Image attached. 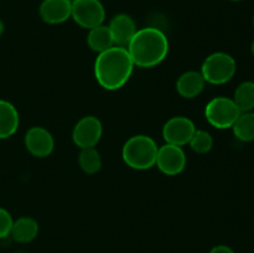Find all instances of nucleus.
I'll use <instances>...</instances> for the list:
<instances>
[{"instance_id": "nucleus-9", "label": "nucleus", "mask_w": 254, "mask_h": 253, "mask_svg": "<svg viewBox=\"0 0 254 253\" xmlns=\"http://www.w3.org/2000/svg\"><path fill=\"white\" fill-rule=\"evenodd\" d=\"M196 130L195 123L190 118L176 116L169 119L163 126V138L165 143L184 146L190 143Z\"/></svg>"}, {"instance_id": "nucleus-20", "label": "nucleus", "mask_w": 254, "mask_h": 253, "mask_svg": "<svg viewBox=\"0 0 254 253\" xmlns=\"http://www.w3.org/2000/svg\"><path fill=\"white\" fill-rule=\"evenodd\" d=\"M189 145L195 153L206 154L213 148V138L207 130L196 129Z\"/></svg>"}, {"instance_id": "nucleus-17", "label": "nucleus", "mask_w": 254, "mask_h": 253, "mask_svg": "<svg viewBox=\"0 0 254 253\" xmlns=\"http://www.w3.org/2000/svg\"><path fill=\"white\" fill-rule=\"evenodd\" d=\"M236 138L245 143L254 140V112H242L232 126Z\"/></svg>"}, {"instance_id": "nucleus-19", "label": "nucleus", "mask_w": 254, "mask_h": 253, "mask_svg": "<svg viewBox=\"0 0 254 253\" xmlns=\"http://www.w3.org/2000/svg\"><path fill=\"white\" fill-rule=\"evenodd\" d=\"M78 164L83 173L93 175L102 168L101 154L96 148L81 149L78 154Z\"/></svg>"}, {"instance_id": "nucleus-21", "label": "nucleus", "mask_w": 254, "mask_h": 253, "mask_svg": "<svg viewBox=\"0 0 254 253\" xmlns=\"http://www.w3.org/2000/svg\"><path fill=\"white\" fill-rule=\"evenodd\" d=\"M12 223H14V218L11 213L4 207H0V240L10 236Z\"/></svg>"}, {"instance_id": "nucleus-18", "label": "nucleus", "mask_w": 254, "mask_h": 253, "mask_svg": "<svg viewBox=\"0 0 254 253\" xmlns=\"http://www.w3.org/2000/svg\"><path fill=\"white\" fill-rule=\"evenodd\" d=\"M236 106L242 112H251L254 109V82L245 81L238 84L233 96Z\"/></svg>"}, {"instance_id": "nucleus-12", "label": "nucleus", "mask_w": 254, "mask_h": 253, "mask_svg": "<svg viewBox=\"0 0 254 253\" xmlns=\"http://www.w3.org/2000/svg\"><path fill=\"white\" fill-rule=\"evenodd\" d=\"M108 27L111 30L116 46L122 47L128 46L135 32L138 31L133 17L128 14H123V12L114 15L109 22Z\"/></svg>"}, {"instance_id": "nucleus-6", "label": "nucleus", "mask_w": 254, "mask_h": 253, "mask_svg": "<svg viewBox=\"0 0 254 253\" xmlns=\"http://www.w3.org/2000/svg\"><path fill=\"white\" fill-rule=\"evenodd\" d=\"M71 17L78 26L91 30L103 25L106 9L101 0H72Z\"/></svg>"}, {"instance_id": "nucleus-13", "label": "nucleus", "mask_w": 254, "mask_h": 253, "mask_svg": "<svg viewBox=\"0 0 254 253\" xmlns=\"http://www.w3.org/2000/svg\"><path fill=\"white\" fill-rule=\"evenodd\" d=\"M206 81L200 71L184 72L176 81V91L183 98L192 99L202 93Z\"/></svg>"}, {"instance_id": "nucleus-7", "label": "nucleus", "mask_w": 254, "mask_h": 253, "mask_svg": "<svg viewBox=\"0 0 254 253\" xmlns=\"http://www.w3.org/2000/svg\"><path fill=\"white\" fill-rule=\"evenodd\" d=\"M103 135L102 122L94 116L79 119L72 130V140L79 149L94 148Z\"/></svg>"}, {"instance_id": "nucleus-10", "label": "nucleus", "mask_w": 254, "mask_h": 253, "mask_svg": "<svg viewBox=\"0 0 254 253\" xmlns=\"http://www.w3.org/2000/svg\"><path fill=\"white\" fill-rule=\"evenodd\" d=\"M24 141L27 151L36 158L51 155L55 148L54 136L44 126H31L25 134Z\"/></svg>"}, {"instance_id": "nucleus-1", "label": "nucleus", "mask_w": 254, "mask_h": 253, "mask_svg": "<svg viewBox=\"0 0 254 253\" xmlns=\"http://www.w3.org/2000/svg\"><path fill=\"white\" fill-rule=\"evenodd\" d=\"M134 62L127 47L113 46L101 52L94 61V77L102 88L117 91L130 78Z\"/></svg>"}, {"instance_id": "nucleus-2", "label": "nucleus", "mask_w": 254, "mask_h": 253, "mask_svg": "<svg viewBox=\"0 0 254 253\" xmlns=\"http://www.w3.org/2000/svg\"><path fill=\"white\" fill-rule=\"evenodd\" d=\"M134 66L151 68L168 57L169 40L161 30L149 26L138 29L127 46Z\"/></svg>"}, {"instance_id": "nucleus-3", "label": "nucleus", "mask_w": 254, "mask_h": 253, "mask_svg": "<svg viewBox=\"0 0 254 253\" xmlns=\"http://www.w3.org/2000/svg\"><path fill=\"white\" fill-rule=\"evenodd\" d=\"M159 146L151 136L145 134L133 135L122 149L123 161L134 170H148L155 166Z\"/></svg>"}, {"instance_id": "nucleus-25", "label": "nucleus", "mask_w": 254, "mask_h": 253, "mask_svg": "<svg viewBox=\"0 0 254 253\" xmlns=\"http://www.w3.org/2000/svg\"><path fill=\"white\" fill-rule=\"evenodd\" d=\"M230 1H233V2H238V1H242V0H230Z\"/></svg>"}, {"instance_id": "nucleus-4", "label": "nucleus", "mask_w": 254, "mask_h": 253, "mask_svg": "<svg viewBox=\"0 0 254 253\" xmlns=\"http://www.w3.org/2000/svg\"><path fill=\"white\" fill-rule=\"evenodd\" d=\"M237 71L236 60L226 52H213L208 55L201 66V74L206 83L225 84L235 77Z\"/></svg>"}, {"instance_id": "nucleus-15", "label": "nucleus", "mask_w": 254, "mask_h": 253, "mask_svg": "<svg viewBox=\"0 0 254 253\" xmlns=\"http://www.w3.org/2000/svg\"><path fill=\"white\" fill-rule=\"evenodd\" d=\"M39 235V223L35 218L29 216H22L12 223L11 236L12 240L17 243H30Z\"/></svg>"}, {"instance_id": "nucleus-11", "label": "nucleus", "mask_w": 254, "mask_h": 253, "mask_svg": "<svg viewBox=\"0 0 254 253\" xmlns=\"http://www.w3.org/2000/svg\"><path fill=\"white\" fill-rule=\"evenodd\" d=\"M71 0H42L39 14L42 21L50 25L64 24L71 19Z\"/></svg>"}, {"instance_id": "nucleus-26", "label": "nucleus", "mask_w": 254, "mask_h": 253, "mask_svg": "<svg viewBox=\"0 0 254 253\" xmlns=\"http://www.w3.org/2000/svg\"><path fill=\"white\" fill-rule=\"evenodd\" d=\"M253 26H254V16H253Z\"/></svg>"}, {"instance_id": "nucleus-23", "label": "nucleus", "mask_w": 254, "mask_h": 253, "mask_svg": "<svg viewBox=\"0 0 254 253\" xmlns=\"http://www.w3.org/2000/svg\"><path fill=\"white\" fill-rule=\"evenodd\" d=\"M5 31V25H4V21H2L1 19H0V36H1L2 34H4Z\"/></svg>"}, {"instance_id": "nucleus-8", "label": "nucleus", "mask_w": 254, "mask_h": 253, "mask_svg": "<svg viewBox=\"0 0 254 253\" xmlns=\"http://www.w3.org/2000/svg\"><path fill=\"white\" fill-rule=\"evenodd\" d=\"M186 154L183 146L165 143L159 146L156 164L159 170L168 176H176L186 168Z\"/></svg>"}, {"instance_id": "nucleus-22", "label": "nucleus", "mask_w": 254, "mask_h": 253, "mask_svg": "<svg viewBox=\"0 0 254 253\" xmlns=\"http://www.w3.org/2000/svg\"><path fill=\"white\" fill-rule=\"evenodd\" d=\"M210 253H236L230 246H226V245H217L215 247L211 248Z\"/></svg>"}, {"instance_id": "nucleus-5", "label": "nucleus", "mask_w": 254, "mask_h": 253, "mask_svg": "<svg viewBox=\"0 0 254 253\" xmlns=\"http://www.w3.org/2000/svg\"><path fill=\"white\" fill-rule=\"evenodd\" d=\"M241 111L230 97H215L205 107V117L216 129H230L240 117Z\"/></svg>"}, {"instance_id": "nucleus-24", "label": "nucleus", "mask_w": 254, "mask_h": 253, "mask_svg": "<svg viewBox=\"0 0 254 253\" xmlns=\"http://www.w3.org/2000/svg\"><path fill=\"white\" fill-rule=\"evenodd\" d=\"M251 51H252V55L254 56V40L252 41V45H251Z\"/></svg>"}, {"instance_id": "nucleus-16", "label": "nucleus", "mask_w": 254, "mask_h": 253, "mask_svg": "<svg viewBox=\"0 0 254 253\" xmlns=\"http://www.w3.org/2000/svg\"><path fill=\"white\" fill-rule=\"evenodd\" d=\"M87 44H88L89 49L97 54H101V52H104L111 47L116 46L108 25L104 24L88 30Z\"/></svg>"}, {"instance_id": "nucleus-14", "label": "nucleus", "mask_w": 254, "mask_h": 253, "mask_svg": "<svg viewBox=\"0 0 254 253\" xmlns=\"http://www.w3.org/2000/svg\"><path fill=\"white\" fill-rule=\"evenodd\" d=\"M20 124L19 112L9 101L0 99V139H7L16 133Z\"/></svg>"}]
</instances>
